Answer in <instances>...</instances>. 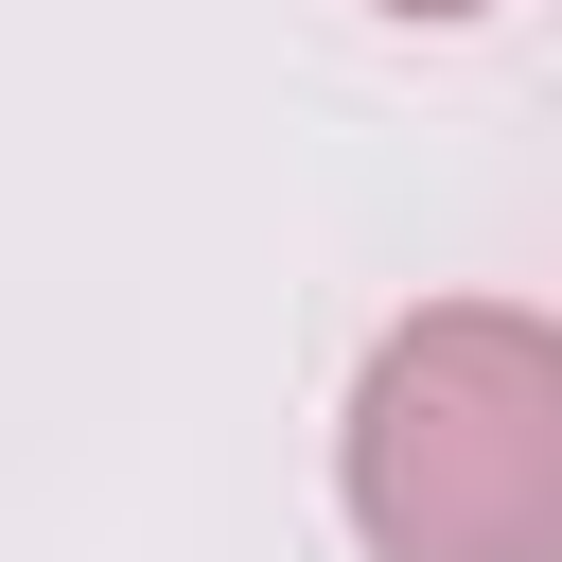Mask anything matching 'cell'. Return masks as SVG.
<instances>
[{"instance_id": "cell-2", "label": "cell", "mask_w": 562, "mask_h": 562, "mask_svg": "<svg viewBox=\"0 0 562 562\" xmlns=\"http://www.w3.org/2000/svg\"><path fill=\"white\" fill-rule=\"evenodd\" d=\"M386 18H474V0H386Z\"/></svg>"}, {"instance_id": "cell-1", "label": "cell", "mask_w": 562, "mask_h": 562, "mask_svg": "<svg viewBox=\"0 0 562 562\" xmlns=\"http://www.w3.org/2000/svg\"><path fill=\"white\" fill-rule=\"evenodd\" d=\"M351 509L386 562H544L562 544V351L509 299L404 316L351 404Z\"/></svg>"}]
</instances>
